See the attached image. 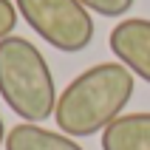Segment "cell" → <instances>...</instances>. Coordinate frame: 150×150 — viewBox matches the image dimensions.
<instances>
[{
    "mask_svg": "<svg viewBox=\"0 0 150 150\" xmlns=\"http://www.w3.org/2000/svg\"><path fill=\"white\" fill-rule=\"evenodd\" d=\"M136 88L133 71L122 62H99L71 79L57 96V127L74 139L102 133L110 122L125 113Z\"/></svg>",
    "mask_w": 150,
    "mask_h": 150,
    "instance_id": "obj_1",
    "label": "cell"
},
{
    "mask_svg": "<svg viewBox=\"0 0 150 150\" xmlns=\"http://www.w3.org/2000/svg\"><path fill=\"white\" fill-rule=\"evenodd\" d=\"M0 96L23 122L40 125L57 110V85L42 51L25 37L0 40Z\"/></svg>",
    "mask_w": 150,
    "mask_h": 150,
    "instance_id": "obj_2",
    "label": "cell"
},
{
    "mask_svg": "<svg viewBox=\"0 0 150 150\" xmlns=\"http://www.w3.org/2000/svg\"><path fill=\"white\" fill-rule=\"evenodd\" d=\"M37 37L62 54H79L93 40V17L79 0H14Z\"/></svg>",
    "mask_w": 150,
    "mask_h": 150,
    "instance_id": "obj_3",
    "label": "cell"
},
{
    "mask_svg": "<svg viewBox=\"0 0 150 150\" xmlns=\"http://www.w3.org/2000/svg\"><path fill=\"white\" fill-rule=\"evenodd\" d=\"M108 45L113 51V57L133 71V76L150 85V20L125 17L122 23L113 25Z\"/></svg>",
    "mask_w": 150,
    "mask_h": 150,
    "instance_id": "obj_4",
    "label": "cell"
},
{
    "mask_svg": "<svg viewBox=\"0 0 150 150\" xmlns=\"http://www.w3.org/2000/svg\"><path fill=\"white\" fill-rule=\"evenodd\" d=\"M6 150H85L79 147L74 136L62 133V130H48L34 122H20L6 133Z\"/></svg>",
    "mask_w": 150,
    "mask_h": 150,
    "instance_id": "obj_5",
    "label": "cell"
},
{
    "mask_svg": "<svg viewBox=\"0 0 150 150\" xmlns=\"http://www.w3.org/2000/svg\"><path fill=\"white\" fill-rule=\"evenodd\" d=\"M102 150H150V113H122L102 130Z\"/></svg>",
    "mask_w": 150,
    "mask_h": 150,
    "instance_id": "obj_6",
    "label": "cell"
},
{
    "mask_svg": "<svg viewBox=\"0 0 150 150\" xmlns=\"http://www.w3.org/2000/svg\"><path fill=\"white\" fill-rule=\"evenodd\" d=\"M88 11H96L102 17H122L133 8L136 0H79Z\"/></svg>",
    "mask_w": 150,
    "mask_h": 150,
    "instance_id": "obj_7",
    "label": "cell"
},
{
    "mask_svg": "<svg viewBox=\"0 0 150 150\" xmlns=\"http://www.w3.org/2000/svg\"><path fill=\"white\" fill-rule=\"evenodd\" d=\"M17 17H20V11H17L14 3L11 0H0V40H6V37L14 34Z\"/></svg>",
    "mask_w": 150,
    "mask_h": 150,
    "instance_id": "obj_8",
    "label": "cell"
},
{
    "mask_svg": "<svg viewBox=\"0 0 150 150\" xmlns=\"http://www.w3.org/2000/svg\"><path fill=\"white\" fill-rule=\"evenodd\" d=\"M0 144H6V122L0 119Z\"/></svg>",
    "mask_w": 150,
    "mask_h": 150,
    "instance_id": "obj_9",
    "label": "cell"
}]
</instances>
